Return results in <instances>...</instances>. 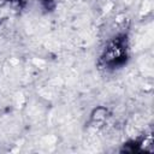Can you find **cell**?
<instances>
[{
  "label": "cell",
  "mask_w": 154,
  "mask_h": 154,
  "mask_svg": "<svg viewBox=\"0 0 154 154\" xmlns=\"http://www.w3.org/2000/svg\"><path fill=\"white\" fill-rule=\"evenodd\" d=\"M125 57H126L125 40H124V37H117L105 49V53L102 55V60L105 61V64L107 66L114 67L118 64L123 63Z\"/></svg>",
  "instance_id": "6da1fadb"
}]
</instances>
